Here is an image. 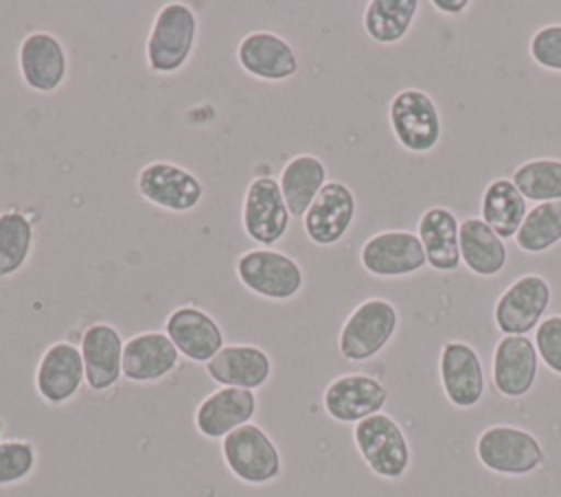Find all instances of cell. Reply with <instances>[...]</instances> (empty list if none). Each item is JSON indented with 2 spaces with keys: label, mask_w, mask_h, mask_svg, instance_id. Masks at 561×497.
Masks as SVG:
<instances>
[{
  "label": "cell",
  "mask_w": 561,
  "mask_h": 497,
  "mask_svg": "<svg viewBox=\"0 0 561 497\" xmlns=\"http://www.w3.org/2000/svg\"><path fill=\"white\" fill-rule=\"evenodd\" d=\"M197 33L199 18L191 4L180 0L162 4L153 15L145 42V61L149 72H180L195 50Z\"/></svg>",
  "instance_id": "6da1fadb"
},
{
  "label": "cell",
  "mask_w": 561,
  "mask_h": 497,
  "mask_svg": "<svg viewBox=\"0 0 561 497\" xmlns=\"http://www.w3.org/2000/svg\"><path fill=\"white\" fill-rule=\"evenodd\" d=\"M234 274L243 289L272 302H287L305 287L300 263L276 247L245 250L237 256Z\"/></svg>",
  "instance_id": "7a4b0ae2"
},
{
  "label": "cell",
  "mask_w": 561,
  "mask_h": 497,
  "mask_svg": "<svg viewBox=\"0 0 561 497\" xmlns=\"http://www.w3.org/2000/svg\"><path fill=\"white\" fill-rule=\"evenodd\" d=\"M397 326L399 311L390 300L366 298L344 320L337 335V350L346 361H368L390 344Z\"/></svg>",
  "instance_id": "3957f363"
},
{
  "label": "cell",
  "mask_w": 561,
  "mask_h": 497,
  "mask_svg": "<svg viewBox=\"0 0 561 497\" xmlns=\"http://www.w3.org/2000/svg\"><path fill=\"white\" fill-rule=\"evenodd\" d=\"M221 458L228 471L243 484L263 486L280 477L283 458L267 431L248 423L221 440Z\"/></svg>",
  "instance_id": "277c9868"
},
{
  "label": "cell",
  "mask_w": 561,
  "mask_h": 497,
  "mask_svg": "<svg viewBox=\"0 0 561 497\" xmlns=\"http://www.w3.org/2000/svg\"><path fill=\"white\" fill-rule=\"evenodd\" d=\"M355 447L366 466L383 479H399L410 466V444L401 425L379 412L353 427Z\"/></svg>",
  "instance_id": "5b68a950"
},
{
  "label": "cell",
  "mask_w": 561,
  "mask_h": 497,
  "mask_svg": "<svg viewBox=\"0 0 561 497\" xmlns=\"http://www.w3.org/2000/svg\"><path fill=\"white\" fill-rule=\"evenodd\" d=\"M476 455L484 469L500 475H528L546 460L541 442L515 425L486 427L476 440Z\"/></svg>",
  "instance_id": "8992f818"
},
{
  "label": "cell",
  "mask_w": 561,
  "mask_h": 497,
  "mask_svg": "<svg viewBox=\"0 0 561 497\" xmlns=\"http://www.w3.org/2000/svg\"><path fill=\"white\" fill-rule=\"evenodd\" d=\"M138 195L167 212H191L204 201V182L186 166L169 160H153L136 175Z\"/></svg>",
  "instance_id": "52a82bcc"
},
{
  "label": "cell",
  "mask_w": 561,
  "mask_h": 497,
  "mask_svg": "<svg viewBox=\"0 0 561 497\" xmlns=\"http://www.w3.org/2000/svg\"><path fill=\"white\" fill-rule=\"evenodd\" d=\"M291 212L280 193L278 180L256 175L248 182L241 199V228L259 247H274L289 230Z\"/></svg>",
  "instance_id": "ba28073f"
},
{
  "label": "cell",
  "mask_w": 561,
  "mask_h": 497,
  "mask_svg": "<svg viewBox=\"0 0 561 497\" xmlns=\"http://www.w3.org/2000/svg\"><path fill=\"white\" fill-rule=\"evenodd\" d=\"M388 120L397 142L410 153H430L440 142L438 107L419 88H403L390 99Z\"/></svg>",
  "instance_id": "9c48e42d"
},
{
  "label": "cell",
  "mask_w": 561,
  "mask_h": 497,
  "mask_svg": "<svg viewBox=\"0 0 561 497\" xmlns=\"http://www.w3.org/2000/svg\"><path fill=\"white\" fill-rule=\"evenodd\" d=\"M552 298L550 282L539 274L515 278L495 300L493 322L502 335H528L539 326Z\"/></svg>",
  "instance_id": "30bf717a"
},
{
  "label": "cell",
  "mask_w": 561,
  "mask_h": 497,
  "mask_svg": "<svg viewBox=\"0 0 561 497\" xmlns=\"http://www.w3.org/2000/svg\"><path fill=\"white\" fill-rule=\"evenodd\" d=\"M234 55L245 74L265 83H283L300 68L296 48L283 35L265 28L245 33L239 39Z\"/></svg>",
  "instance_id": "8fae6325"
},
{
  "label": "cell",
  "mask_w": 561,
  "mask_h": 497,
  "mask_svg": "<svg viewBox=\"0 0 561 497\" xmlns=\"http://www.w3.org/2000/svg\"><path fill=\"white\" fill-rule=\"evenodd\" d=\"M362 267L377 278L410 276L427 265L421 239L410 230H381L359 250Z\"/></svg>",
  "instance_id": "7c38bea8"
},
{
  "label": "cell",
  "mask_w": 561,
  "mask_h": 497,
  "mask_svg": "<svg viewBox=\"0 0 561 497\" xmlns=\"http://www.w3.org/2000/svg\"><path fill=\"white\" fill-rule=\"evenodd\" d=\"M18 68L24 85L37 94L57 92L68 77L64 42L48 31H31L18 48Z\"/></svg>",
  "instance_id": "4fadbf2b"
},
{
  "label": "cell",
  "mask_w": 561,
  "mask_h": 497,
  "mask_svg": "<svg viewBox=\"0 0 561 497\" xmlns=\"http://www.w3.org/2000/svg\"><path fill=\"white\" fill-rule=\"evenodd\" d=\"M355 215L357 199L351 186L340 180H329L302 215V232L313 245L329 247L346 236Z\"/></svg>",
  "instance_id": "5bb4252c"
},
{
  "label": "cell",
  "mask_w": 561,
  "mask_h": 497,
  "mask_svg": "<svg viewBox=\"0 0 561 497\" xmlns=\"http://www.w3.org/2000/svg\"><path fill=\"white\" fill-rule=\"evenodd\" d=\"M388 401L386 385L362 372L335 377L322 392V407L335 423L357 425L359 420L379 414Z\"/></svg>",
  "instance_id": "9a60e30c"
},
{
  "label": "cell",
  "mask_w": 561,
  "mask_h": 497,
  "mask_svg": "<svg viewBox=\"0 0 561 497\" xmlns=\"http://www.w3.org/2000/svg\"><path fill=\"white\" fill-rule=\"evenodd\" d=\"M164 333L178 348L180 357L193 363L206 366L226 346L219 322L195 304L171 309L164 320Z\"/></svg>",
  "instance_id": "2e32d148"
},
{
  "label": "cell",
  "mask_w": 561,
  "mask_h": 497,
  "mask_svg": "<svg viewBox=\"0 0 561 497\" xmlns=\"http://www.w3.org/2000/svg\"><path fill=\"white\" fill-rule=\"evenodd\" d=\"M440 388L458 409L476 407L484 394V370L478 350L460 339H449L438 357Z\"/></svg>",
  "instance_id": "e0dca14e"
},
{
  "label": "cell",
  "mask_w": 561,
  "mask_h": 497,
  "mask_svg": "<svg viewBox=\"0 0 561 497\" xmlns=\"http://www.w3.org/2000/svg\"><path fill=\"white\" fill-rule=\"evenodd\" d=\"M85 383L81 350L68 339L53 342L35 368V390L48 405H64L77 396Z\"/></svg>",
  "instance_id": "ac0fdd59"
},
{
  "label": "cell",
  "mask_w": 561,
  "mask_h": 497,
  "mask_svg": "<svg viewBox=\"0 0 561 497\" xmlns=\"http://www.w3.org/2000/svg\"><path fill=\"white\" fill-rule=\"evenodd\" d=\"M123 346L121 331L110 322H94L81 333V359L85 370V385L92 392L112 390L123 377Z\"/></svg>",
  "instance_id": "d6986e66"
},
{
  "label": "cell",
  "mask_w": 561,
  "mask_h": 497,
  "mask_svg": "<svg viewBox=\"0 0 561 497\" xmlns=\"http://www.w3.org/2000/svg\"><path fill=\"white\" fill-rule=\"evenodd\" d=\"M256 394L241 388H217L195 407V429L208 440H224L230 431L252 423Z\"/></svg>",
  "instance_id": "ffe728a7"
},
{
  "label": "cell",
  "mask_w": 561,
  "mask_h": 497,
  "mask_svg": "<svg viewBox=\"0 0 561 497\" xmlns=\"http://www.w3.org/2000/svg\"><path fill=\"white\" fill-rule=\"evenodd\" d=\"M539 355L528 335H504L493 350V385L506 398L526 396L537 379Z\"/></svg>",
  "instance_id": "44dd1931"
},
{
  "label": "cell",
  "mask_w": 561,
  "mask_h": 497,
  "mask_svg": "<svg viewBox=\"0 0 561 497\" xmlns=\"http://www.w3.org/2000/svg\"><path fill=\"white\" fill-rule=\"evenodd\" d=\"M180 363V352L164 331H142L125 339L123 377L131 383H153L169 377Z\"/></svg>",
  "instance_id": "7402d4cb"
},
{
  "label": "cell",
  "mask_w": 561,
  "mask_h": 497,
  "mask_svg": "<svg viewBox=\"0 0 561 497\" xmlns=\"http://www.w3.org/2000/svg\"><path fill=\"white\" fill-rule=\"evenodd\" d=\"M219 388L259 390L272 377V357L254 344H226L206 366Z\"/></svg>",
  "instance_id": "603a6c76"
},
{
  "label": "cell",
  "mask_w": 561,
  "mask_h": 497,
  "mask_svg": "<svg viewBox=\"0 0 561 497\" xmlns=\"http://www.w3.org/2000/svg\"><path fill=\"white\" fill-rule=\"evenodd\" d=\"M460 221L447 206H430L419 217L416 236L427 256V265L436 271H456L460 267Z\"/></svg>",
  "instance_id": "cb8c5ba5"
},
{
  "label": "cell",
  "mask_w": 561,
  "mask_h": 497,
  "mask_svg": "<svg viewBox=\"0 0 561 497\" xmlns=\"http://www.w3.org/2000/svg\"><path fill=\"white\" fill-rule=\"evenodd\" d=\"M460 261L476 276L489 278L506 267L508 252L504 239H500L482 219L467 217L460 221Z\"/></svg>",
  "instance_id": "d4e9b609"
},
{
  "label": "cell",
  "mask_w": 561,
  "mask_h": 497,
  "mask_svg": "<svg viewBox=\"0 0 561 497\" xmlns=\"http://www.w3.org/2000/svg\"><path fill=\"white\" fill-rule=\"evenodd\" d=\"M327 164L313 153H296L289 158L278 175V186L291 217H300L313 204L327 184Z\"/></svg>",
  "instance_id": "484cf974"
},
{
  "label": "cell",
  "mask_w": 561,
  "mask_h": 497,
  "mask_svg": "<svg viewBox=\"0 0 561 497\" xmlns=\"http://www.w3.org/2000/svg\"><path fill=\"white\" fill-rule=\"evenodd\" d=\"M482 221L500 236L513 239L526 217V199L508 177L491 180L482 190L480 201Z\"/></svg>",
  "instance_id": "4316f807"
},
{
  "label": "cell",
  "mask_w": 561,
  "mask_h": 497,
  "mask_svg": "<svg viewBox=\"0 0 561 497\" xmlns=\"http://www.w3.org/2000/svg\"><path fill=\"white\" fill-rule=\"evenodd\" d=\"M419 7V0H370L362 18L364 31L381 46L397 44L408 35Z\"/></svg>",
  "instance_id": "83f0119b"
},
{
  "label": "cell",
  "mask_w": 561,
  "mask_h": 497,
  "mask_svg": "<svg viewBox=\"0 0 561 497\" xmlns=\"http://www.w3.org/2000/svg\"><path fill=\"white\" fill-rule=\"evenodd\" d=\"M35 228L26 212L9 208L0 212V278L15 276L31 258Z\"/></svg>",
  "instance_id": "f1b7e54d"
},
{
  "label": "cell",
  "mask_w": 561,
  "mask_h": 497,
  "mask_svg": "<svg viewBox=\"0 0 561 497\" xmlns=\"http://www.w3.org/2000/svg\"><path fill=\"white\" fill-rule=\"evenodd\" d=\"M561 241V201L535 204L515 234L519 250L528 254H541Z\"/></svg>",
  "instance_id": "f546056e"
},
{
  "label": "cell",
  "mask_w": 561,
  "mask_h": 497,
  "mask_svg": "<svg viewBox=\"0 0 561 497\" xmlns=\"http://www.w3.org/2000/svg\"><path fill=\"white\" fill-rule=\"evenodd\" d=\"M511 182L530 201H561V160L557 158H533L522 162Z\"/></svg>",
  "instance_id": "4dcf8cb0"
},
{
  "label": "cell",
  "mask_w": 561,
  "mask_h": 497,
  "mask_svg": "<svg viewBox=\"0 0 561 497\" xmlns=\"http://www.w3.org/2000/svg\"><path fill=\"white\" fill-rule=\"evenodd\" d=\"M37 464L35 444L28 440H0V486L26 479Z\"/></svg>",
  "instance_id": "1f68e13d"
},
{
  "label": "cell",
  "mask_w": 561,
  "mask_h": 497,
  "mask_svg": "<svg viewBox=\"0 0 561 497\" xmlns=\"http://www.w3.org/2000/svg\"><path fill=\"white\" fill-rule=\"evenodd\" d=\"M528 53L537 66L561 72V24L537 28L528 42Z\"/></svg>",
  "instance_id": "d6a6232c"
},
{
  "label": "cell",
  "mask_w": 561,
  "mask_h": 497,
  "mask_svg": "<svg viewBox=\"0 0 561 497\" xmlns=\"http://www.w3.org/2000/svg\"><path fill=\"white\" fill-rule=\"evenodd\" d=\"M535 348L546 368L561 374V315H548L535 331Z\"/></svg>",
  "instance_id": "836d02e7"
},
{
  "label": "cell",
  "mask_w": 561,
  "mask_h": 497,
  "mask_svg": "<svg viewBox=\"0 0 561 497\" xmlns=\"http://www.w3.org/2000/svg\"><path fill=\"white\" fill-rule=\"evenodd\" d=\"M432 7L438 9L440 13L456 15V13H462L469 7V0H434Z\"/></svg>",
  "instance_id": "e575fe53"
},
{
  "label": "cell",
  "mask_w": 561,
  "mask_h": 497,
  "mask_svg": "<svg viewBox=\"0 0 561 497\" xmlns=\"http://www.w3.org/2000/svg\"><path fill=\"white\" fill-rule=\"evenodd\" d=\"M2 431H4V423H2V418H0V436H2Z\"/></svg>",
  "instance_id": "d590c367"
}]
</instances>
